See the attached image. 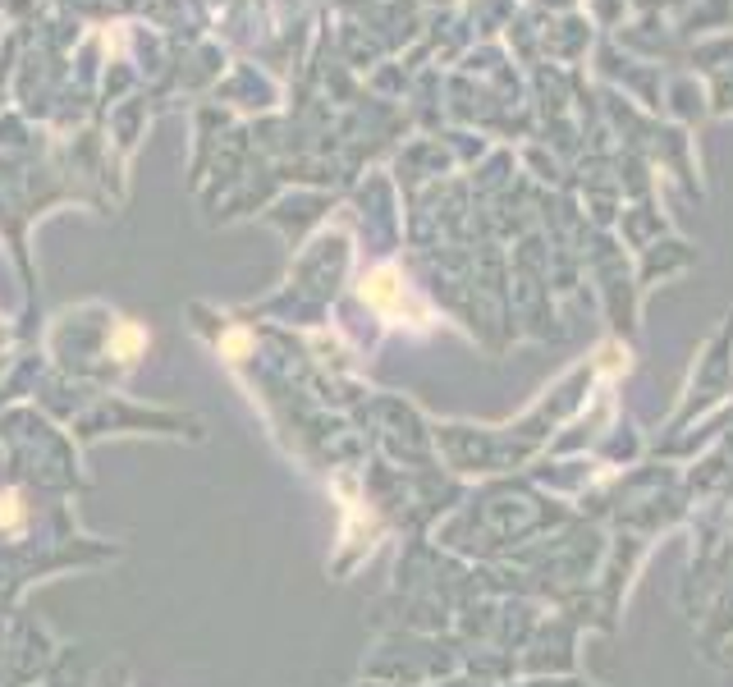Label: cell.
Instances as JSON below:
<instances>
[{
    "label": "cell",
    "instance_id": "obj_1",
    "mask_svg": "<svg viewBox=\"0 0 733 687\" xmlns=\"http://www.w3.org/2000/svg\"><path fill=\"white\" fill-rule=\"evenodd\" d=\"M363 298H367V303H376V307H390V303L399 298V289H394V275H390V271L371 275V280L363 284Z\"/></svg>",
    "mask_w": 733,
    "mask_h": 687
},
{
    "label": "cell",
    "instance_id": "obj_2",
    "mask_svg": "<svg viewBox=\"0 0 733 687\" xmlns=\"http://www.w3.org/2000/svg\"><path fill=\"white\" fill-rule=\"evenodd\" d=\"M138 349H143V330H138V326H120L115 339H111V353H115V358H133Z\"/></svg>",
    "mask_w": 733,
    "mask_h": 687
},
{
    "label": "cell",
    "instance_id": "obj_3",
    "mask_svg": "<svg viewBox=\"0 0 733 687\" xmlns=\"http://www.w3.org/2000/svg\"><path fill=\"white\" fill-rule=\"evenodd\" d=\"M23 522V499H19V490H0V527H19Z\"/></svg>",
    "mask_w": 733,
    "mask_h": 687
},
{
    "label": "cell",
    "instance_id": "obj_4",
    "mask_svg": "<svg viewBox=\"0 0 733 687\" xmlns=\"http://www.w3.org/2000/svg\"><path fill=\"white\" fill-rule=\"evenodd\" d=\"M243 349H248V335H230V339H225V353H234V358H238Z\"/></svg>",
    "mask_w": 733,
    "mask_h": 687
}]
</instances>
